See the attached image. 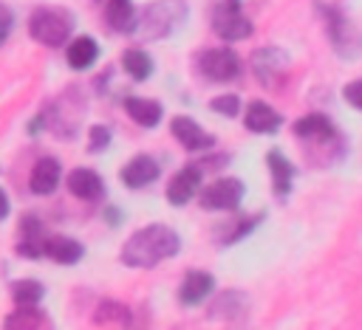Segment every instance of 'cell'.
Listing matches in <instances>:
<instances>
[{
	"mask_svg": "<svg viewBox=\"0 0 362 330\" xmlns=\"http://www.w3.org/2000/svg\"><path fill=\"white\" fill-rule=\"evenodd\" d=\"M181 248V240L178 234L170 228V226H161V223H153V226H144L139 228L124 245H122V262L127 268H153L170 257H175Z\"/></svg>",
	"mask_w": 362,
	"mask_h": 330,
	"instance_id": "1",
	"label": "cell"
},
{
	"mask_svg": "<svg viewBox=\"0 0 362 330\" xmlns=\"http://www.w3.org/2000/svg\"><path fill=\"white\" fill-rule=\"evenodd\" d=\"M71 28H74V20L68 11L62 8H37L31 17H28V34L48 45V48H59L68 42L71 37Z\"/></svg>",
	"mask_w": 362,
	"mask_h": 330,
	"instance_id": "2",
	"label": "cell"
},
{
	"mask_svg": "<svg viewBox=\"0 0 362 330\" xmlns=\"http://www.w3.org/2000/svg\"><path fill=\"white\" fill-rule=\"evenodd\" d=\"M187 17V3L184 0H158L150 3L141 14V28L147 37H167L181 20Z\"/></svg>",
	"mask_w": 362,
	"mask_h": 330,
	"instance_id": "3",
	"label": "cell"
},
{
	"mask_svg": "<svg viewBox=\"0 0 362 330\" xmlns=\"http://www.w3.org/2000/svg\"><path fill=\"white\" fill-rule=\"evenodd\" d=\"M212 28L218 37L235 42V39H246L252 34V20H246L240 14V0H221L212 11Z\"/></svg>",
	"mask_w": 362,
	"mask_h": 330,
	"instance_id": "4",
	"label": "cell"
},
{
	"mask_svg": "<svg viewBox=\"0 0 362 330\" xmlns=\"http://www.w3.org/2000/svg\"><path fill=\"white\" fill-rule=\"evenodd\" d=\"M240 200H243V183L238 178H218L201 192V209H209V212L238 209Z\"/></svg>",
	"mask_w": 362,
	"mask_h": 330,
	"instance_id": "5",
	"label": "cell"
},
{
	"mask_svg": "<svg viewBox=\"0 0 362 330\" xmlns=\"http://www.w3.org/2000/svg\"><path fill=\"white\" fill-rule=\"evenodd\" d=\"M198 68L212 82H229V79H235L240 73V59L229 48H206L198 56Z\"/></svg>",
	"mask_w": 362,
	"mask_h": 330,
	"instance_id": "6",
	"label": "cell"
},
{
	"mask_svg": "<svg viewBox=\"0 0 362 330\" xmlns=\"http://www.w3.org/2000/svg\"><path fill=\"white\" fill-rule=\"evenodd\" d=\"M170 130H173L175 141H178L184 149H189V152L206 149V147H212V141H215V135L206 133V130H204L195 118H189V116H175L173 124H170Z\"/></svg>",
	"mask_w": 362,
	"mask_h": 330,
	"instance_id": "7",
	"label": "cell"
},
{
	"mask_svg": "<svg viewBox=\"0 0 362 330\" xmlns=\"http://www.w3.org/2000/svg\"><path fill=\"white\" fill-rule=\"evenodd\" d=\"M201 178H204V169H201L198 164L184 166L181 172L173 175L170 186H167V200H170L173 206H184V203H189L192 195L201 189Z\"/></svg>",
	"mask_w": 362,
	"mask_h": 330,
	"instance_id": "8",
	"label": "cell"
},
{
	"mask_svg": "<svg viewBox=\"0 0 362 330\" xmlns=\"http://www.w3.org/2000/svg\"><path fill=\"white\" fill-rule=\"evenodd\" d=\"M158 172H161V166L156 164V158H150V155H136V158H130V161L124 164V169L119 172V178H122L124 186L141 189V186L153 183V181L158 178Z\"/></svg>",
	"mask_w": 362,
	"mask_h": 330,
	"instance_id": "9",
	"label": "cell"
},
{
	"mask_svg": "<svg viewBox=\"0 0 362 330\" xmlns=\"http://www.w3.org/2000/svg\"><path fill=\"white\" fill-rule=\"evenodd\" d=\"M45 245V234H42V223L37 217H23L20 220V243H17V254L25 257V259H40L45 257L42 251Z\"/></svg>",
	"mask_w": 362,
	"mask_h": 330,
	"instance_id": "10",
	"label": "cell"
},
{
	"mask_svg": "<svg viewBox=\"0 0 362 330\" xmlns=\"http://www.w3.org/2000/svg\"><path fill=\"white\" fill-rule=\"evenodd\" d=\"M212 288H215V276L209 271H189L178 288V299L181 305L192 307V305H201L212 293Z\"/></svg>",
	"mask_w": 362,
	"mask_h": 330,
	"instance_id": "11",
	"label": "cell"
},
{
	"mask_svg": "<svg viewBox=\"0 0 362 330\" xmlns=\"http://www.w3.org/2000/svg\"><path fill=\"white\" fill-rule=\"evenodd\" d=\"M59 175H62V166L57 158H40L28 175V189L34 195H51L59 183Z\"/></svg>",
	"mask_w": 362,
	"mask_h": 330,
	"instance_id": "12",
	"label": "cell"
},
{
	"mask_svg": "<svg viewBox=\"0 0 362 330\" xmlns=\"http://www.w3.org/2000/svg\"><path fill=\"white\" fill-rule=\"evenodd\" d=\"M105 23L119 31V34H130L136 31L139 25V14H136V6L130 0H107L105 3Z\"/></svg>",
	"mask_w": 362,
	"mask_h": 330,
	"instance_id": "13",
	"label": "cell"
},
{
	"mask_svg": "<svg viewBox=\"0 0 362 330\" xmlns=\"http://www.w3.org/2000/svg\"><path fill=\"white\" fill-rule=\"evenodd\" d=\"M68 192L79 200H99L105 192V183L93 169H74L68 175Z\"/></svg>",
	"mask_w": 362,
	"mask_h": 330,
	"instance_id": "14",
	"label": "cell"
},
{
	"mask_svg": "<svg viewBox=\"0 0 362 330\" xmlns=\"http://www.w3.org/2000/svg\"><path fill=\"white\" fill-rule=\"evenodd\" d=\"M294 135L311 138V141H328V138L337 135V130H334V124H331L328 116H322V113H308V116H303V118L294 121Z\"/></svg>",
	"mask_w": 362,
	"mask_h": 330,
	"instance_id": "15",
	"label": "cell"
},
{
	"mask_svg": "<svg viewBox=\"0 0 362 330\" xmlns=\"http://www.w3.org/2000/svg\"><path fill=\"white\" fill-rule=\"evenodd\" d=\"M280 121H283L280 113L272 110L266 102H252L246 107V118H243L246 130H252V133H274L280 127Z\"/></svg>",
	"mask_w": 362,
	"mask_h": 330,
	"instance_id": "16",
	"label": "cell"
},
{
	"mask_svg": "<svg viewBox=\"0 0 362 330\" xmlns=\"http://www.w3.org/2000/svg\"><path fill=\"white\" fill-rule=\"evenodd\" d=\"M42 251H45V257H51V259L59 262V265H74V262H79L82 254H85L82 243H76V240H71V237H45Z\"/></svg>",
	"mask_w": 362,
	"mask_h": 330,
	"instance_id": "17",
	"label": "cell"
},
{
	"mask_svg": "<svg viewBox=\"0 0 362 330\" xmlns=\"http://www.w3.org/2000/svg\"><path fill=\"white\" fill-rule=\"evenodd\" d=\"M3 330H51V324H48V316L37 310V305H31L8 313L3 322Z\"/></svg>",
	"mask_w": 362,
	"mask_h": 330,
	"instance_id": "18",
	"label": "cell"
},
{
	"mask_svg": "<svg viewBox=\"0 0 362 330\" xmlns=\"http://www.w3.org/2000/svg\"><path fill=\"white\" fill-rule=\"evenodd\" d=\"M96 56H99V45L93 37H76L65 51V59L74 71H88L96 62Z\"/></svg>",
	"mask_w": 362,
	"mask_h": 330,
	"instance_id": "19",
	"label": "cell"
},
{
	"mask_svg": "<svg viewBox=\"0 0 362 330\" xmlns=\"http://www.w3.org/2000/svg\"><path fill=\"white\" fill-rule=\"evenodd\" d=\"M266 164H269V172H272V181H274V192L280 197L288 195L291 189V178H294V164L280 152V149H272L266 155Z\"/></svg>",
	"mask_w": 362,
	"mask_h": 330,
	"instance_id": "20",
	"label": "cell"
},
{
	"mask_svg": "<svg viewBox=\"0 0 362 330\" xmlns=\"http://www.w3.org/2000/svg\"><path fill=\"white\" fill-rule=\"evenodd\" d=\"M124 110L141 127H156L161 121V113H164L158 102H153V99H136V96H127L124 99Z\"/></svg>",
	"mask_w": 362,
	"mask_h": 330,
	"instance_id": "21",
	"label": "cell"
},
{
	"mask_svg": "<svg viewBox=\"0 0 362 330\" xmlns=\"http://www.w3.org/2000/svg\"><path fill=\"white\" fill-rule=\"evenodd\" d=\"M252 65H255L260 82H263V85H272V76L286 68V54H280V48H260V51L255 54Z\"/></svg>",
	"mask_w": 362,
	"mask_h": 330,
	"instance_id": "22",
	"label": "cell"
},
{
	"mask_svg": "<svg viewBox=\"0 0 362 330\" xmlns=\"http://www.w3.org/2000/svg\"><path fill=\"white\" fill-rule=\"evenodd\" d=\"M122 68H124V73H127L130 79L144 82V79L153 73V59H150V54L141 51V48H127L124 56H122Z\"/></svg>",
	"mask_w": 362,
	"mask_h": 330,
	"instance_id": "23",
	"label": "cell"
},
{
	"mask_svg": "<svg viewBox=\"0 0 362 330\" xmlns=\"http://www.w3.org/2000/svg\"><path fill=\"white\" fill-rule=\"evenodd\" d=\"M96 324H127L130 322V310L124 305H119L116 299H102L96 313H93Z\"/></svg>",
	"mask_w": 362,
	"mask_h": 330,
	"instance_id": "24",
	"label": "cell"
},
{
	"mask_svg": "<svg viewBox=\"0 0 362 330\" xmlns=\"http://www.w3.org/2000/svg\"><path fill=\"white\" fill-rule=\"evenodd\" d=\"M11 296H14L17 307H31V305H40V299L45 296V288L34 279H23L11 288Z\"/></svg>",
	"mask_w": 362,
	"mask_h": 330,
	"instance_id": "25",
	"label": "cell"
},
{
	"mask_svg": "<svg viewBox=\"0 0 362 330\" xmlns=\"http://www.w3.org/2000/svg\"><path fill=\"white\" fill-rule=\"evenodd\" d=\"M263 217L257 214V217H240V220H235L232 226H223V234H221V243L223 245H229V243H235V240H240V237H246L257 223H260Z\"/></svg>",
	"mask_w": 362,
	"mask_h": 330,
	"instance_id": "26",
	"label": "cell"
},
{
	"mask_svg": "<svg viewBox=\"0 0 362 330\" xmlns=\"http://www.w3.org/2000/svg\"><path fill=\"white\" fill-rule=\"evenodd\" d=\"M209 107H212L215 113H221V116H238V110H240V99H238L235 93L215 96V99L209 102Z\"/></svg>",
	"mask_w": 362,
	"mask_h": 330,
	"instance_id": "27",
	"label": "cell"
},
{
	"mask_svg": "<svg viewBox=\"0 0 362 330\" xmlns=\"http://www.w3.org/2000/svg\"><path fill=\"white\" fill-rule=\"evenodd\" d=\"M107 144H110V130L105 124H93L90 133H88V149L102 152V149H107Z\"/></svg>",
	"mask_w": 362,
	"mask_h": 330,
	"instance_id": "28",
	"label": "cell"
},
{
	"mask_svg": "<svg viewBox=\"0 0 362 330\" xmlns=\"http://www.w3.org/2000/svg\"><path fill=\"white\" fill-rule=\"evenodd\" d=\"M342 96H345V102H348V104H354L356 110H362V79L348 82V85H345V90H342Z\"/></svg>",
	"mask_w": 362,
	"mask_h": 330,
	"instance_id": "29",
	"label": "cell"
},
{
	"mask_svg": "<svg viewBox=\"0 0 362 330\" xmlns=\"http://www.w3.org/2000/svg\"><path fill=\"white\" fill-rule=\"evenodd\" d=\"M8 34H11V11L6 6H0V45L6 42Z\"/></svg>",
	"mask_w": 362,
	"mask_h": 330,
	"instance_id": "30",
	"label": "cell"
},
{
	"mask_svg": "<svg viewBox=\"0 0 362 330\" xmlns=\"http://www.w3.org/2000/svg\"><path fill=\"white\" fill-rule=\"evenodd\" d=\"M8 217V197H6V192L0 189V220H6Z\"/></svg>",
	"mask_w": 362,
	"mask_h": 330,
	"instance_id": "31",
	"label": "cell"
}]
</instances>
